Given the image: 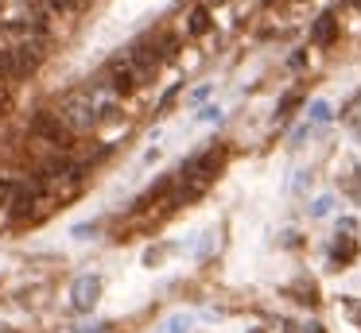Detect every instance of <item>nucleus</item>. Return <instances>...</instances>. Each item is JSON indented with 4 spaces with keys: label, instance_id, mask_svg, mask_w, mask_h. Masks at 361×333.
<instances>
[{
    "label": "nucleus",
    "instance_id": "9d476101",
    "mask_svg": "<svg viewBox=\"0 0 361 333\" xmlns=\"http://www.w3.org/2000/svg\"><path fill=\"white\" fill-rule=\"evenodd\" d=\"M264 4H272V0H264Z\"/></svg>",
    "mask_w": 361,
    "mask_h": 333
},
{
    "label": "nucleus",
    "instance_id": "39448f33",
    "mask_svg": "<svg viewBox=\"0 0 361 333\" xmlns=\"http://www.w3.org/2000/svg\"><path fill=\"white\" fill-rule=\"evenodd\" d=\"M334 35H338V20H334L330 12L319 15V23L311 27V39H314L319 46H326V43H334Z\"/></svg>",
    "mask_w": 361,
    "mask_h": 333
},
{
    "label": "nucleus",
    "instance_id": "f257e3e1",
    "mask_svg": "<svg viewBox=\"0 0 361 333\" xmlns=\"http://www.w3.org/2000/svg\"><path fill=\"white\" fill-rule=\"evenodd\" d=\"M27 128H32V136L47 139V144H55V147H71V139H74V132L66 128V120L59 113H35Z\"/></svg>",
    "mask_w": 361,
    "mask_h": 333
},
{
    "label": "nucleus",
    "instance_id": "6e6552de",
    "mask_svg": "<svg viewBox=\"0 0 361 333\" xmlns=\"http://www.w3.org/2000/svg\"><path fill=\"white\" fill-rule=\"evenodd\" d=\"M299 101H303V93H288V97H283L280 101V116H291V113H295V108H299Z\"/></svg>",
    "mask_w": 361,
    "mask_h": 333
},
{
    "label": "nucleus",
    "instance_id": "20e7f679",
    "mask_svg": "<svg viewBox=\"0 0 361 333\" xmlns=\"http://www.w3.org/2000/svg\"><path fill=\"white\" fill-rule=\"evenodd\" d=\"M97 291H102V283H97V275H82L78 283H74V291H71V306L74 310H94V302H97Z\"/></svg>",
    "mask_w": 361,
    "mask_h": 333
},
{
    "label": "nucleus",
    "instance_id": "7ed1b4c3",
    "mask_svg": "<svg viewBox=\"0 0 361 333\" xmlns=\"http://www.w3.org/2000/svg\"><path fill=\"white\" fill-rule=\"evenodd\" d=\"M39 182H20L16 190H12V198H8V213H12V221H27V217L35 213V206H39Z\"/></svg>",
    "mask_w": 361,
    "mask_h": 333
},
{
    "label": "nucleus",
    "instance_id": "1a4fd4ad",
    "mask_svg": "<svg viewBox=\"0 0 361 333\" xmlns=\"http://www.w3.org/2000/svg\"><path fill=\"white\" fill-rule=\"evenodd\" d=\"M175 93H179V85H171V89L164 93V101H159V108H167V105H171V101H175Z\"/></svg>",
    "mask_w": 361,
    "mask_h": 333
},
{
    "label": "nucleus",
    "instance_id": "423d86ee",
    "mask_svg": "<svg viewBox=\"0 0 361 333\" xmlns=\"http://www.w3.org/2000/svg\"><path fill=\"white\" fill-rule=\"evenodd\" d=\"M210 12H206V8H195V12L187 15V35L190 39H198V35H206V31H210Z\"/></svg>",
    "mask_w": 361,
    "mask_h": 333
},
{
    "label": "nucleus",
    "instance_id": "0eeeda50",
    "mask_svg": "<svg viewBox=\"0 0 361 333\" xmlns=\"http://www.w3.org/2000/svg\"><path fill=\"white\" fill-rule=\"evenodd\" d=\"M0 77H16V58H12V46H0Z\"/></svg>",
    "mask_w": 361,
    "mask_h": 333
},
{
    "label": "nucleus",
    "instance_id": "f03ea898",
    "mask_svg": "<svg viewBox=\"0 0 361 333\" xmlns=\"http://www.w3.org/2000/svg\"><path fill=\"white\" fill-rule=\"evenodd\" d=\"M109 85H113V93H117V97H125V93H133V89H140V85H144V77H140V70L133 66L128 51L117 54V58L109 62Z\"/></svg>",
    "mask_w": 361,
    "mask_h": 333
}]
</instances>
